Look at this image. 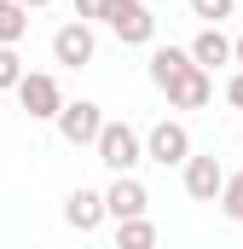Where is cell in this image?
<instances>
[{"mask_svg": "<svg viewBox=\"0 0 243 249\" xmlns=\"http://www.w3.org/2000/svg\"><path fill=\"white\" fill-rule=\"evenodd\" d=\"M93 145H99V162H104L110 174H133V168L145 162V139H139L127 122H104Z\"/></svg>", "mask_w": 243, "mask_h": 249, "instance_id": "1", "label": "cell"}, {"mask_svg": "<svg viewBox=\"0 0 243 249\" xmlns=\"http://www.w3.org/2000/svg\"><path fill=\"white\" fill-rule=\"evenodd\" d=\"M99 220H104V191L75 186L69 197H64V226H75V232H93Z\"/></svg>", "mask_w": 243, "mask_h": 249, "instance_id": "10", "label": "cell"}, {"mask_svg": "<svg viewBox=\"0 0 243 249\" xmlns=\"http://www.w3.org/2000/svg\"><path fill=\"white\" fill-rule=\"evenodd\" d=\"M162 93H168V105H174V110H203V105L214 99V70L185 64V70L168 81V87H162Z\"/></svg>", "mask_w": 243, "mask_h": 249, "instance_id": "4", "label": "cell"}, {"mask_svg": "<svg viewBox=\"0 0 243 249\" xmlns=\"http://www.w3.org/2000/svg\"><path fill=\"white\" fill-rule=\"evenodd\" d=\"M232 6H238V0H191V12H197L203 23H220V18H232Z\"/></svg>", "mask_w": 243, "mask_h": 249, "instance_id": "16", "label": "cell"}, {"mask_svg": "<svg viewBox=\"0 0 243 249\" xmlns=\"http://www.w3.org/2000/svg\"><path fill=\"white\" fill-rule=\"evenodd\" d=\"M220 209H226V220H238V226H243V168L220 180Z\"/></svg>", "mask_w": 243, "mask_h": 249, "instance_id": "15", "label": "cell"}, {"mask_svg": "<svg viewBox=\"0 0 243 249\" xmlns=\"http://www.w3.org/2000/svg\"><path fill=\"white\" fill-rule=\"evenodd\" d=\"M151 6H156V0H151Z\"/></svg>", "mask_w": 243, "mask_h": 249, "instance_id": "22", "label": "cell"}, {"mask_svg": "<svg viewBox=\"0 0 243 249\" xmlns=\"http://www.w3.org/2000/svg\"><path fill=\"white\" fill-rule=\"evenodd\" d=\"M185 53H191V64H203V70H220V64H232V41L220 35V23H208Z\"/></svg>", "mask_w": 243, "mask_h": 249, "instance_id": "11", "label": "cell"}, {"mask_svg": "<svg viewBox=\"0 0 243 249\" xmlns=\"http://www.w3.org/2000/svg\"><path fill=\"white\" fill-rule=\"evenodd\" d=\"M232 58H238V64H243V35H238V41H232Z\"/></svg>", "mask_w": 243, "mask_h": 249, "instance_id": "21", "label": "cell"}, {"mask_svg": "<svg viewBox=\"0 0 243 249\" xmlns=\"http://www.w3.org/2000/svg\"><path fill=\"white\" fill-rule=\"evenodd\" d=\"M93 53H99V35H93V23H87V18L64 23L58 35H52V58L69 64V70H87V64H93Z\"/></svg>", "mask_w": 243, "mask_h": 249, "instance_id": "5", "label": "cell"}, {"mask_svg": "<svg viewBox=\"0 0 243 249\" xmlns=\"http://www.w3.org/2000/svg\"><path fill=\"white\" fill-rule=\"evenodd\" d=\"M145 157L162 162V168H180L185 157H191V133H185V122H156L151 133H145Z\"/></svg>", "mask_w": 243, "mask_h": 249, "instance_id": "7", "label": "cell"}, {"mask_svg": "<svg viewBox=\"0 0 243 249\" xmlns=\"http://www.w3.org/2000/svg\"><path fill=\"white\" fill-rule=\"evenodd\" d=\"M23 29H29V6L0 0V41H6V47H17V41H23Z\"/></svg>", "mask_w": 243, "mask_h": 249, "instance_id": "13", "label": "cell"}, {"mask_svg": "<svg viewBox=\"0 0 243 249\" xmlns=\"http://www.w3.org/2000/svg\"><path fill=\"white\" fill-rule=\"evenodd\" d=\"M104 12H110V0H75V18H87V23H104Z\"/></svg>", "mask_w": 243, "mask_h": 249, "instance_id": "18", "label": "cell"}, {"mask_svg": "<svg viewBox=\"0 0 243 249\" xmlns=\"http://www.w3.org/2000/svg\"><path fill=\"white\" fill-rule=\"evenodd\" d=\"M104 23L116 29V41H122V47H151V35H156V18H151V0H110Z\"/></svg>", "mask_w": 243, "mask_h": 249, "instance_id": "2", "label": "cell"}, {"mask_svg": "<svg viewBox=\"0 0 243 249\" xmlns=\"http://www.w3.org/2000/svg\"><path fill=\"white\" fill-rule=\"evenodd\" d=\"M116 238L127 249H145V244H156V226H151L145 214H127V220H116Z\"/></svg>", "mask_w": 243, "mask_h": 249, "instance_id": "14", "label": "cell"}, {"mask_svg": "<svg viewBox=\"0 0 243 249\" xmlns=\"http://www.w3.org/2000/svg\"><path fill=\"white\" fill-rule=\"evenodd\" d=\"M185 64H191V53H185V47H156V53H151V81H156V87H168Z\"/></svg>", "mask_w": 243, "mask_h": 249, "instance_id": "12", "label": "cell"}, {"mask_svg": "<svg viewBox=\"0 0 243 249\" xmlns=\"http://www.w3.org/2000/svg\"><path fill=\"white\" fill-rule=\"evenodd\" d=\"M17 99H23V110H29V116L52 122V116H58V105H64V87H58V75L23 70V75H17Z\"/></svg>", "mask_w": 243, "mask_h": 249, "instance_id": "3", "label": "cell"}, {"mask_svg": "<svg viewBox=\"0 0 243 249\" xmlns=\"http://www.w3.org/2000/svg\"><path fill=\"white\" fill-rule=\"evenodd\" d=\"M226 99H232V105H238V110H243V70H238V75H232V81H226Z\"/></svg>", "mask_w": 243, "mask_h": 249, "instance_id": "19", "label": "cell"}, {"mask_svg": "<svg viewBox=\"0 0 243 249\" xmlns=\"http://www.w3.org/2000/svg\"><path fill=\"white\" fill-rule=\"evenodd\" d=\"M185 191L197 197V203H214L220 197V180H226V168H220V157L208 151V157H185Z\"/></svg>", "mask_w": 243, "mask_h": 249, "instance_id": "8", "label": "cell"}, {"mask_svg": "<svg viewBox=\"0 0 243 249\" xmlns=\"http://www.w3.org/2000/svg\"><path fill=\"white\" fill-rule=\"evenodd\" d=\"M52 122H58L64 145H93V139H99V127H104V116H99V105H93V99H75V105L64 99Z\"/></svg>", "mask_w": 243, "mask_h": 249, "instance_id": "6", "label": "cell"}, {"mask_svg": "<svg viewBox=\"0 0 243 249\" xmlns=\"http://www.w3.org/2000/svg\"><path fill=\"white\" fill-rule=\"evenodd\" d=\"M17 6H29V12H41V6H52V0H17Z\"/></svg>", "mask_w": 243, "mask_h": 249, "instance_id": "20", "label": "cell"}, {"mask_svg": "<svg viewBox=\"0 0 243 249\" xmlns=\"http://www.w3.org/2000/svg\"><path fill=\"white\" fill-rule=\"evenodd\" d=\"M145 209H151V191L139 186L133 174H116V186L104 191V214L110 220H127V214H145Z\"/></svg>", "mask_w": 243, "mask_h": 249, "instance_id": "9", "label": "cell"}, {"mask_svg": "<svg viewBox=\"0 0 243 249\" xmlns=\"http://www.w3.org/2000/svg\"><path fill=\"white\" fill-rule=\"evenodd\" d=\"M17 75H23V58L0 41V87H17Z\"/></svg>", "mask_w": 243, "mask_h": 249, "instance_id": "17", "label": "cell"}]
</instances>
